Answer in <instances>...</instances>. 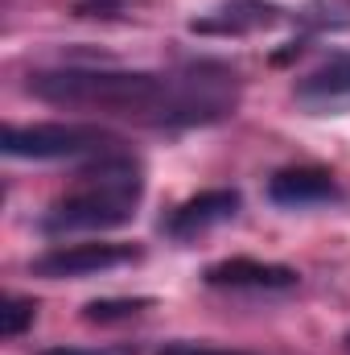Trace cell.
Masks as SVG:
<instances>
[{
    "instance_id": "cell-1",
    "label": "cell",
    "mask_w": 350,
    "mask_h": 355,
    "mask_svg": "<svg viewBox=\"0 0 350 355\" xmlns=\"http://www.w3.org/2000/svg\"><path fill=\"white\" fill-rule=\"evenodd\" d=\"M29 95L54 107L103 112L145 128H198L235 116L239 83L227 67L198 62L181 71H95L58 67L29 75Z\"/></svg>"
},
{
    "instance_id": "cell-2",
    "label": "cell",
    "mask_w": 350,
    "mask_h": 355,
    "mask_svg": "<svg viewBox=\"0 0 350 355\" xmlns=\"http://www.w3.org/2000/svg\"><path fill=\"white\" fill-rule=\"evenodd\" d=\"M145 194V166L136 157L120 153H103L91 157V166L79 170L75 190H66L62 198H54L46 207V215L37 219V227L46 236H75V232H111L136 219Z\"/></svg>"
},
{
    "instance_id": "cell-3",
    "label": "cell",
    "mask_w": 350,
    "mask_h": 355,
    "mask_svg": "<svg viewBox=\"0 0 350 355\" xmlns=\"http://www.w3.org/2000/svg\"><path fill=\"white\" fill-rule=\"evenodd\" d=\"M4 157L29 162H62V157H103L120 153L124 137L103 124H8L0 137Z\"/></svg>"
},
{
    "instance_id": "cell-4",
    "label": "cell",
    "mask_w": 350,
    "mask_h": 355,
    "mask_svg": "<svg viewBox=\"0 0 350 355\" xmlns=\"http://www.w3.org/2000/svg\"><path fill=\"white\" fill-rule=\"evenodd\" d=\"M140 261L136 244H116V240H91V244H58L42 257L29 261L33 277H50V281H66V277H91L103 268H120Z\"/></svg>"
},
{
    "instance_id": "cell-5",
    "label": "cell",
    "mask_w": 350,
    "mask_h": 355,
    "mask_svg": "<svg viewBox=\"0 0 350 355\" xmlns=\"http://www.w3.org/2000/svg\"><path fill=\"white\" fill-rule=\"evenodd\" d=\"M239 207H243V194H239L235 186L198 190L194 198L177 202L174 211L161 219V232H165L169 240H194V236H202V232H210V227H219V223L235 219V215H239Z\"/></svg>"
},
{
    "instance_id": "cell-6",
    "label": "cell",
    "mask_w": 350,
    "mask_h": 355,
    "mask_svg": "<svg viewBox=\"0 0 350 355\" xmlns=\"http://www.w3.org/2000/svg\"><path fill=\"white\" fill-rule=\"evenodd\" d=\"M284 21V8L272 4V0H227L202 17L190 21V33L198 37H248V33H260Z\"/></svg>"
},
{
    "instance_id": "cell-7",
    "label": "cell",
    "mask_w": 350,
    "mask_h": 355,
    "mask_svg": "<svg viewBox=\"0 0 350 355\" xmlns=\"http://www.w3.org/2000/svg\"><path fill=\"white\" fill-rule=\"evenodd\" d=\"M206 285L214 289H252V293H276V289H293L301 277L288 265H272V261H256V257H231L219 261L202 272Z\"/></svg>"
},
{
    "instance_id": "cell-8",
    "label": "cell",
    "mask_w": 350,
    "mask_h": 355,
    "mask_svg": "<svg viewBox=\"0 0 350 355\" xmlns=\"http://www.w3.org/2000/svg\"><path fill=\"white\" fill-rule=\"evenodd\" d=\"M293 99L309 116H342V112H350V58H330L326 67L309 71L293 87Z\"/></svg>"
},
{
    "instance_id": "cell-9",
    "label": "cell",
    "mask_w": 350,
    "mask_h": 355,
    "mask_svg": "<svg viewBox=\"0 0 350 355\" xmlns=\"http://www.w3.org/2000/svg\"><path fill=\"white\" fill-rule=\"evenodd\" d=\"M268 198L276 207H322V202H338L342 186L322 166H288L268 178Z\"/></svg>"
},
{
    "instance_id": "cell-10",
    "label": "cell",
    "mask_w": 350,
    "mask_h": 355,
    "mask_svg": "<svg viewBox=\"0 0 350 355\" xmlns=\"http://www.w3.org/2000/svg\"><path fill=\"white\" fill-rule=\"evenodd\" d=\"M153 297H99V302H87L83 306V318L87 322H124V318H136L140 310H149Z\"/></svg>"
},
{
    "instance_id": "cell-11",
    "label": "cell",
    "mask_w": 350,
    "mask_h": 355,
    "mask_svg": "<svg viewBox=\"0 0 350 355\" xmlns=\"http://www.w3.org/2000/svg\"><path fill=\"white\" fill-rule=\"evenodd\" d=\"M33 318H37V302H29V297H4V306H0V335L17 339V335H25L33 327Z\"/></svg>"
},
{
    "instance_id": "cell-12",
    "label": "cell",
    "mask_w": 350,
    "mask_h": 355,
    "mask_svg": "<svg viewBox=\"0 0 350 355\" xmlns=\"http://www.w3.org/2000/svg\"><path fill=\"white\" fill-rule=\"evenodd\" d=\"M157 355H248V352H219V347H198V343H169Z\"/></svg>"
},
{
    "instance_id": "cell-13",
    "label": "cell",
    "mask_w": 350,
    "mask_h": 355,
    "mask_svg": "<svg viewBox=\"0 0 350 355\" xmlns=\"http://www.w3.org/2000/svg\"><path fill=\"white\" fill-rule=\"evenodd\" d=\"M111 8H120V0H79L75 4L79 17H111Z\"/></svg>"
},
{
    "instance_id": "cell-14",
    "label": "cell",
    "mask_w": 350,
    "mask_h": 355,
    "mask_svg": "<svg viewBox=\"0 0 350 355\" xmlns=\"http://www.w3.org/2000/svg\"><path fill=\"white\" fill-rule=\"evenodd\" d=\"M37 355H91V352H75V347H46V352Z\"/></svg>"
},
{
    "instance_id": "cell-15",
    "label": "cell",
    "mask_w": 350,
    "mask_h": 355,
    "mask_svg": "<svg viewBox=\"0 0 350 355\" xmlns=\"http://www.w3.org/2000/svg\"><path fill=\"white\" fill-rule=\"evenodd\" d=\"M347 347H350V335H347Z\"/></svg>"
}]
</instances>
